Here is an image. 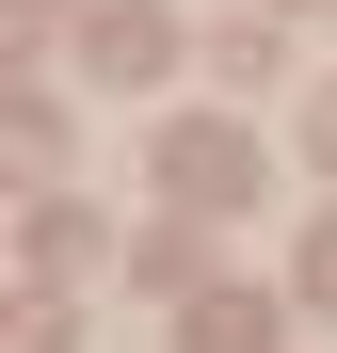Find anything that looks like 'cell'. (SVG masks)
<instances>
[{"mask_svg": "<svg viewBox=\"0 0 337 353\" xmlns=\"http://www.w3.org/2000/svg\"><path fill=\"white\" fill-rule=\"evenodd\" d=\"M305 289H321V305H337V225H321V257H305Z\"/></svg>", "mask_w": 337, "mask_h": 353, "instance_id": "obj_1", "label": "cell"}]
</instances>
